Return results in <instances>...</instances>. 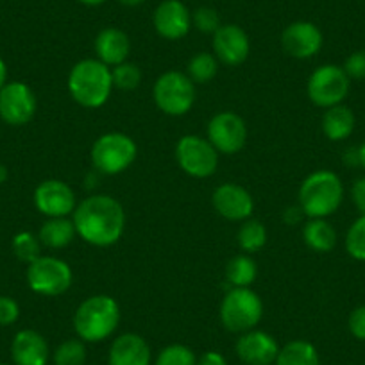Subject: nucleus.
I'll return each instance as SVG.
<instances>
[{
    "label": "nucleus",
    "instance_id": "1",
    "mask_svg": "<svg viewBox=\"0 0 365 365\" xmlns=\"http://www.w3.org/2000/svg\"><path fill=\"white\" fill-rule=\"evenodd\" d=\"M72 220L77 237L93 247H111L125 231L124 206L106 194L83 199L72 213Z\"/></svg>",
    "mask_w": 365,
    "mask_h": 365
},
{
    "label": "nucleus",
    "instance_id": "2",
    "mask_svg": "<svg viewBox=\"0 0 365 365\" xmlns=\"http://www.w3.org/2000/svg\"><path fill=\"white\" fill-rule=\"evenodd\" d=\"M111 68L93 58L81 59L68 73V91L72 99L86 110L104 106L113 91Z\"/></svg>",
    "mask_w": 365,
    "mask_h": 365
},
{
    "label": "nucleus",
    "instance_id": "3",
    "mask_svg": "<svg viewBox=\"0 0 365 365\" xmlns=\"http://www.w3.org/2000/svg\"><path fill=\"white\" fill-rule=\"evenodd\" d=\"M120 324V307L106 294L90 296L73 314V329L83 342H103L117 331Z\"/></svg>",
    "mask_w": 365,
    "mask_h": 365
},
{
    "label": "nucleus",
    "instance_id": "4",
    "mask_svg": "<svg viewBox=\"0 0 365 365\" xmlns=\"http://www.w3.org/2000/svg\"><path fill=\"white\" fill-rule=\"evenodd\" d=\"M299 206L308 219H326L340 208L344 185L331 170H315L301 182Z\"/></svg>",
    "mask_w": 365,
    "mask_h": 365
},
{
    "label": "nucleus",
    "instance_id": "5",
    "mask_svg": "<svg viewBox=\"0 0 365 365\" xmlns=\"http://www.w3.org/2000/svg\"><path fill=\"white\" fill-rule=\"evenodd\" d=\"M219 317L227 331L238 333V335L251 331L263 317L262 297L251 287L230 289L220 303Z\"/></svg>",
    "mask_w": 365,
    "mask_h": 365
},
{
    "label": "nucleus",
    "instance_id": "6",
    "mask_svg": "<svg viewBox=\"0 0 365 365\" xmlns=\"http://www.w3.org/2000/svg\"><path fill=\"white\" fill-rule=\"evenodd\" d=\"M138 156V145L125 133H106L93 142L90 160L101 174L117 175L128 170Z\"/></svg>",
    "mask_w": 365,
    "mask_h": 365
},
{
    "label": "nucleus",
    "instance_id": "7",
    "mask_svg": "<svg viewBox=\"0 0 365 365\" xmlns=\"http://www.w3.org/2000/svg\"><path fill=\"white\" fill-rule=\"evenodd\" d=\"M153 97L160 111L168 117H182L194 108L197 91L195 83L179 70H168L161 73L154 83Z\"/></svg>",
    "mask_w": 365,
    "mask_h": 365
},
{
    "label": "nucleus",
    "instance_id": "8",
    "mask_svg": "<svg viewBox=\"0 0 365 365\" xmlns=\"http://www.w3.org/2000/svg\"><path fill=\"white\" fill-rule=\"evenodd\" d=\"M26 279L38 296L58 297L72 287L73 274L68 263L56 256H40L27 265Z\"/></svg>",
    "mask_w": 365,
    "mask_h": 365
},
{
    "label": "nucleus",
    "instance_id": "9",
    "mask_svg": "<svg viewBox=\"0 0 365 365\" xmlns=\"http://www.w3.org/2000/svg\"><path fill=\"white\" fill-rule=\"evenodd\" d=\"M175 160L185 174L197 179L213 175L219 167V153L215 147L197 135H185L175 143Z\"/></svg>",
    "mask_w": 365,
    "mask_h": 365
},
{
    "label": "nucleus",
    "instance_id": "10",
    "mask_svg": "<svg viewBox=\"0 0 365 365\" xmlns=\"http://www.w3.org/2000/svg\"><path fill=\"white\" fill-rule=\"evenodd\" d=\"M351 88V79L339 65H322L312 72L307 84V93L312 103L319 108L342 104Z\"/></svg>",
    "mask_w": 365,
    "mask_h": 365
},
{
    "label": "nucleus",
    "instance_id": "11",
    "mask_svg": "<svg viewBox=\"0 0 365 365\" xmlns=\"http://www.w3.org/2000/svg\"><path fill=\"white\" fill-rule=\"evenodd\" d=\"M38 110L33 88L22 81H8L0 90V120L11 128L29 124Z\"/></svg>",
    "mask_w": 365,
    "mask_h": 365
},
{
    "label": "nucleus",
    "instance_id": "12",
    "mask_svg": "<svg viewBox=\"0 0 365 365\" xmlns=\"http://www.w3.org/2000/svg\"><path fill=\"white\" fill-rule=\"evenodd\" d=\"M206 138L219 154H237L247 142V125L240 115L233 111H220L208 122Z\"/></svg>",
    "mask_w": 365,
    "mask_h": 365
},
{
    "label": "nucleus",
    "instance_id": "13",
    "mask_svg": "<svg viewBox=\"0 0 365 365\" xmlns=\"http://www.w3.org/2000/svg\"><path fill=\"white\" fill-rule=\"evenodd\" d=\"M34 206L47 219L70 217L77 208L76 194L61 179H45L34 188Z\"/></svg>",
    "mask_w": 365,
    "mask_h": 365
},
{
    "label": "nucleus",
    "instance_id": "14",
    "mask_svg": "<svg viewBox=\"0 0 365 365\" xmlns=\"http://www.w3.org/2000/svg\"><path fill=\"white\" fill-rule=\"evenodd\" d=\"M212 205L222 219L231 222H244L251 219L255 212V199L237 182H224L215 188L212 195Z\"/></svg>",
    "mask_w": 365,
    "mask_h": 365
},
{
    "label": "nucleus",
    "instance_id": "15",
    "mask_svg": "<svg viewBox=\"0 0 365 365\" xmlns=\"http://www.w3.org/2000/svg\"><path fill=\"white\" fill-rule=\"evenodd\" d=\"M235 351L244 365H272L278 358L279 344L272 335L255 328L242 333L235 344Z\"/></svg>",
    "mask_w": 365,
    "mask_h": 365
},
{
    "label": "nucleus",
    "instance_id": "16",
    "mask_svg": "<svg viewBox=\"0 0 365 365\" xmlns=\"http://www.w3.org/2000/svg\"><path fill=\"white\" fill-rule=\"evenodd\" d=\"M154 29L165 40H181L192 27V15L181 0H163L153 16Z\"/></svg>",
    "mask_w": 365,
    "mask_h": 365
},
{
    "label": "nucleus",
    "instance_id": "17",
    "mask_svg": "<svg viewBox=\"0 0 365 365\" xmlns=\"http://www.w3.org/2000/svg\"><path fill=\"white\" fill-rule=\"evenodd\" d=\"M251 43L242 27L235 24L220 26L213 33V52L220 63L227 66H238L247 59Z\"/></svg>",
    "mask_w": 365,
    "mask_h": 365
},
{
    "label": "nucleus",
    "instance_id": "18",
    "mask_svg": "<svg viewBox=\"0 0 365 365\" xmlns=\"http://www.w3.org/2000/svg\"><path fill=\"white\" fill-rule=\"evenodd\" d=\"M321 29L312 22H294L283 31L282 45L296 59H310L322 48Z\"/></svg>",
    "mask_w": 365,
    "mask_h": 365
},
{
    "label": "nucleus",
    "instance_id": "19",
    "mask_svg": "<svg viewBox=\"0 0 365 365\" xmlns=\"http://www.w3.org/2000/svg\"><path fill=\"white\" fill-rule=\"evenodd\" d=\"M51 347L36 329H20L11 342L13 365H47Z\"/></svg>",
    "mask_w": 365,
    "mask_h": 365
},
{
    "label": "nucleus",
    "instance_id": "20",
    "mask_svg": "<svg viewBox=\"0 0 365 365\" xmlns=\"http://www.w3.org/2000/svg\"><path fill=\"white\" fill-rule=\"evenodd\" d=\"M153 351L138 333H124L113 340L108 353V365H150Z\"/></svg>",
    "mask_w": 365,
    "mask_h": 365
},
{
    "label": "nucleus",
    "instance_id": "21",
    "mask_svg": "<svg viewBox=\"0 0 365 365\" xmlns=\"http://www.w3.org/2000/svg\"><path fill=\"white\" fill-rule=\"evenodd\" d=\"M93 47H96L97 59L111 68V66L128 61L131 41L124 31L117 29V27H106L97 34Z\"/></svg>",
    "mask_w": 365,
    "mask_h": 365
},
{
    "label": "nucleus",
    "instance_id": "22",
    "mask_svg": "<svg viewBox=\"0 0 365 365\" xmlns=\"http://www.w3.org/2000/svg\"><path fill=\"white\" fill-rule=\"evenodd\" d=\"M354 124H356L354 113L344 104L328 108L326 113L322 115V133L331 142L349 138L351 133L354 131Z\"/></svg>",
    "mask_w": 365,
    "mask_h": 365
},
{
    "label": "nucleus",
    "instance_id": "23",
    "mask_svg": "<svg viewBox=\"0 0 365 365\" xmlns=\"http://www.w3.org/2000/svg\"><path fill=\"white\" fill-rule=\"evenodd\" d=\"M77 237L76 226L73 220L68 217H58V219H47L40 227V238L41 245L48 249H63L73 242Z\"/></svg>",
    "mask_w": 365,
    "mask_h": 365
},
{
    "label": "nucleus",
    "instance_id": "24",
    "mask_svg": "<svg viewBox=\"0 0 365 365\" xmlns=\"http://www.w3.org/2000/svg\"><path fill=\"white\" fill-rule=\"evenodd\" d=\"M303 240L312 251L329 252L336 245V231L326 219H310L303 227Z\"/></svg>",
    "mask_w": 365,
    "mask_h": 365
},
{
    "label": "nucleus",
    "instance_id": "25",
    "mask_svg": "<svg viewBox=\"0 0 365 365\" xmlns=\"http://www.w3.org/2000/svg\"><path fill=\"white\" fill-rule=\"evenodd\" d=\"M274 365H321L317 349L308 340H290L279 347Z\"/></svg>",
    "mask_w": 365,
    "mask_h": 365
},
{
    "label": "nucleus",
    "instance_id": "26",
    "mask_svg": "<svg viewBox=\"0 0 365 365\" xmlns=\"http://www.w3.org/2000/svg\"><path fill=\"white\" fill-rule=\"evenodd\" d=\"M256 276H258V265H256V262L251 256L238 255L227 262L226 279L230 282L231 289L251 287Z\"/></svg>",
    "mask_w": 365,
    "mask_h": 365
},
{
    "label": "nucleus",
    "instance_id": "27",
    "mask_svg": "<svg viewBox=\"0 0 365 365\" xmlns=\"http://www.w3.org/2000/svg\"><path fill=\"white\" fill-rule=\"evenodd\" d=\"M237 240L242 251L247 252V255L258 252L267 244V227L258 219L244 220V224L238 230Z\"/></svg>",
    "mask_w": 365,
    "mask_h": 365
},
{
    "label": "nucleus",
    "instance_id": "28",
    "mask_svg": "<svg viewBox=\"0 0 365 365\" xmlns=\"http://www.w3.org/2000/svg\"><path fill=\"white\" fill-rule=\"evenodd\" d=\"M219 72V59L210 52H199L192 56L188 61V73L187 76L194 81L195 84H206L213 79Z\"/></svg>",
    "mask_w": 365,
    "mask_h": 365
},
{
    "label": "nucleus",
    "instance_id": "29",
    "mask_svg": "<svg viewBox=\"0 0 365 365\" xmlns=\"http://www.w3.org/2000/svg\"><path fill=\"white\" fill-rule=\"evenodd\" d=\"M11 249L15 252L16 258L24 263H33L41 256V242L38 235L31 233V231H20L13 237Z\"/></svg>",
    "mask_w": 365,
    "mask_h": 365
},
{
    "label": "nucleus",
    "instance_id": "30",
    "mask_svg": "<svg viewBox=\"0 0 365 365\" xmlns=\"http://www.w3.org/2000/svg\"><path fill=\"white\" fill-rule=\"evenodd\" d=\"M86 342L81 339H68L54 351V365H84L86 364Z\"/></svg>",
    "mask_w": 365,
    "mask_h": 365
},
{
    "label": "nucleus",
    "instance_id": "31",
    "mask_svg": "<svg viewBox=\"0 0 365 365\" xmlns=\"http://www.w3.org/2000/svg\"><path fill=\"white\" fill-rule=\"evenodd\" d=\"M154 365H197V356L188 346L170 344L158 353Z\"/></svg>",
    "mask_w": 365,
    "mask_h": 365
},
{
    "label": "nucleus",
    "instance_id": "32",
    "mask_svg": "<svg viewBox=\"0 0 365 365\" xmlns=\"http://www.w3.org/2000/svg\"><path fill=\"white\" fill-rule=\"evenodd\" d=\"M346 251L351 258L365 262V215H360L346 235Z\"/></svg>",
    "mask_w": 365,
    "mask_h": 365
},
{
    "label": "nucleus",
    "instance_id": "33",
    "mask_svg": "<svg viewBox=\"0 0 365 365\" xmlns=\"http://www.w3.org/2000/svg\"><path fill=\"white\" fill-rule=\"evenodd\" d=\"M111 77H113V86L118 90L131 91L138 88L140 81H142V70L135 63L124 61L120 65L111 68Z\"/></svg>",
    "mask_w": 365,
    "mask_h": 365
},
{
    "label": "nucleus",
    "instance_id": "34",
    "mask_svg": "<svg viewBox=\"0 0 365 365\" xmlns=\"http://www.w3.org/2000/svg\"><path fill=\"white\" fill-rule=\"evenodd\" d=\"M192 24H194L201 33L213 34L220 27V16L215 9L199 8L197 11L192 15Z\"/></svg>",
    "mask_w": 365,
    "mask_h": 365
},
{
    "label": "nucleus",
    "instance_id": "35",
    "mask_svg": "<svg viewBox=\"0 0 365 365\" xmlns=\"http://www.w3.org/2000/svg\"><path fill=\"white\" fill-rule=\"evenodd\" d=\"M20 307L13 297L0 296V326H11L19 321Z\"/></svg>",
    "mask_w": 365,
    "mask_h": 365
},
{
    "label": "nucleus",
    "instance_id": "36",
    "mask_svg": "<svg viewBox=\"0 0 365 365\" xmlns=\"http://www.w3.org/2000/svg\"><path fill=\"white\" fill-rule=\"evenodd\" d=\"M344 72L349 79H365V51H356L344 63Z\"/></svg>",
    "mask_w": 365,
    "mask_h": 365
},
{
    "label": "nucleus",
    "instance_id": "37",
    "mask_svg": "<svg viewBox=\"0 0 365 365\" xmlns=\"http://www.w3.org/2000/svg\"><path fill=\"white\" fill-rule=\"evenodd\" d=\"M347 326H349V331L354 339L365 340V304L351 312L349 319H347Z\"/></svg>",
    "mask_w": 365,
    "mask_h": 365
},
{
    "label": "nucleus",
    "instance_id": "38",
    "mask_svg": "<svg viewBox=\"0 0 365 365\" xmlns=\"http://www.w3.org/2000/svg\"><path fill=\"white\" fill-rule=\"evenodd\" d=\"M351 199H353L354 206L360 212V215H365V178L356 179L351 188Z\"/></svg>",
    "mask_w": 365,
    "mask_h": 365
},
{
    "label": "nucleus",
    "instance_id": "39",
    "mask_svg": "<svg viewBox=\"0 0 365 365\" xmlns=\"http://www.w3.org/2000/svg\"><path fill=\"white\" fill-rule=\"evenodd\" d=\"M197 365H227V360L219 351H206L197 358Z\"/></svg>",
    "mask_w": 365,
    "mask_h": 365
},
{
    "label": "nucleus",
    "instance_id": "40",
    "mask_svg": "<svg viewBox=\"0 0 365 365\" xmlns=\"http://www.w3.org/2000/svg\"><path fill=\"white\" fill-rule=\"evenodd\" d=\"M303 217H307V215H304V212L301 210L299 205L289 206V208L283 212V220H285V224H289V226H296L297 222H301V220H303Z\"/></svg>",
    "mask_w": 365,
    "mask_h": 365
},
{
    "label": "nucleus",
    "instance_id": "41",
    "mask_svg": "<svg viewBox=\"0 0 365 365\" xmlns=\"http://www.w3.org/2000/svg\"><path fill=\"white\" fill-rule=\"evenodd\" d=\"M8 83V65L2 58H0V90L4 88V84Z\"/></svg>",
    "mask_w": 365,
    "mask_h": 365
},
{
    "label": "nucleus",
    "instance_id": "42",
    "mask_svg": "<svg viewBox=\"0 0 365 365\" xmlns=\"http://www.w3.org/2000/svg\"><path fill=\"white\" fill-rule=\"evenodd\" d=\"M8 178H9L8 167H6V165H0V185H4V182L8 181Z\"/></svg>",
    "mask_w": 365,
    "mask_h": 365
},
{
    "label": "nucleus",
    "instance_id": "43",
    "mask_svg": "<svg viewBox=\"0 0 365 365\" xmlns=\"http://www.w3.org/2000/svg\"><path fill=\"white\" fill-rule=\"evenodd\" d=\"M358 163H360L365 170V142L361 143L360 149H358Z\"/></svg>",
    "mask_w": 365,
    "mask_h": 365
},
{
    "label": "nucleus",
    "instance_id": "44",
    "mask_svg": "<svg viewBox=\"0 0 365 365\" xmlns=\"http://www.w3.org/2000/svg\"><path fill=\"white\" fill-rule=\"evenodd\" d=\"M118 2H120V4H124V6H128V8H135V6L143 4L145 0H118Z\"/></svg>",
    "mask_w": 365,
    "mask_h": 365
},
{
    "label": "nucleus",
    "instance_id": "45",
    "mask_svg": "<svg viewBox=\"0 0 365 365\" xmlns=\"http://www.w3.org/2000/svg\"><path fill=\"white\" fill-rule=\"evenodd\" d=\"M79 2H83V4L86 6H101L103 2H106V0H79Z\"/></svg>",
    "mask_w": 365,
    "mask_h": 365
},
{
    "label": "nucleus",
    "instance_id": "46",
    "mask_svg": "<svg viewBox=\"0 0 365 365\" xmlns=\"http://www.w3.org/2000/svg\"><path fill=\"white\" fill-rule=\"evenodd\" d=\"M0 365H13V364H0Z\"/></svg>",
    "mask_w": 365,
    "mask_h": 365
}]
</instances>
